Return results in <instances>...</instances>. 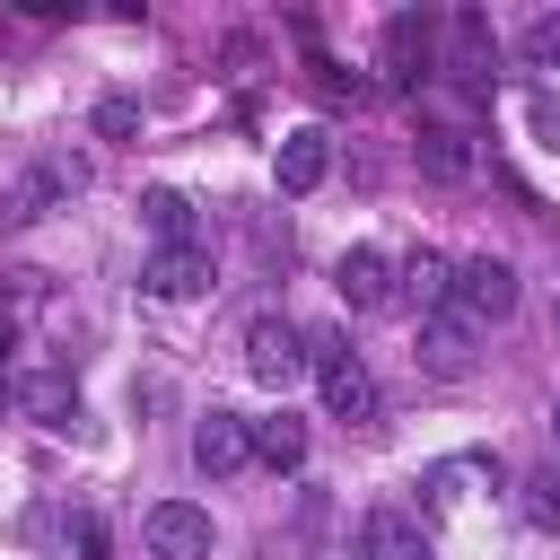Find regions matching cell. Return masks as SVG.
<instances>
[{"mask_svg":"<svg viewBox=\"0 0 560 560\" xmlns=\"http://www.w3.org/2000/svg\"><path fill=\"white\" fill-rule=\"evenodd\" d=\"M446 315H464L472 332L481 324H508L516 315V262L508 254H464L455 262V289H446Z\"/></svg>","mask_w":560,"mask_h":560,"instance_id":"cell-1","label":"cell"},{"mask_svg":"<svg viewBox=\"0 0 560 560\" xmlns=\"http://www.w3.org/2000/svg\"><path fill=\"white\" fill-rule=\"evenodd\" d=\"M315 341V385H324V411L332 420H376V376H368V359L341 341V332H306Z\"/></svg>","mask_w":560,"mask_h":560,"instance_id":"cell-2","label":"cell"},{"mask_svg":"<svg viewBox=\"0 0 560 560\" xmlns=\"http://www.w3.org/2000/svg\"><path fill=\"white\" fill-rule=\"evenodd\" d=\"M306 368H315V341H306L289 315H254V324H245V376H254V385H280V394H289Z\"/></svg>","mask_w":560,"mask_h":560,"instance_id":"cell-3","label":"cell"},{"mask_svg":"<svg viewBox=\"0 0 560 560\" xmlns=\"http://www.w3.org/2000/svg\"><path fill=\"white\" fill-rule=\"evenodd\" d=\"M140 542H149V560H210V508L158 499V508L140 516Z\"/></svg>","mask_w":560,"mask_h":560,"instance_id":"cell-4","label":"cell"},{"mask_svg":"<svg viewBox=\"0 0 560 560\" xmlns=\"http://www.w3.org/2000/svg\"><path fill=\"white\" fill-rule=\"evenodd\" d=\"M140 289L149 298H210L219 289V262H210V245H158L140 262Z\"/></svg>","mask_w":560,"mask_h":560,"instance_id":"cell-5","label":"cell"},{"mask_svg":"<svg viewBox=\"0 0 560 560\" xmlns=\"http://www.w3.org/2000/svg\"><path fill=\"white\" fill-rule=\"evenodd\" d=\"M394 280H402V271H394L376 245H350V254L332 262V289H341V306H350V315H376V306L394 298Z\"/></svg>","mask_w":560,"mask_h":560,"instance_id":"cell-6","label":"cell"},{"mask_svg":"<svg viewBox=\"0 0 560 560\" xmlns=\"http://www.w3.org/2000/svg\"><path fill=\"white\" fill-rule=\"evenodd\" d=\"M9 402H18L35 429H70V420H79V385H70L61 368H26V376H9Z\"/></svg>","mask_w":560,"mask_h":560,"instance_id":"cell-7","label":"cell"},{"mask_svg":"<svg viewBox=\"0 0 560 560\" xmlns=\"http://www.w3.org/2000/svg\"><path fill=\"white\" fill-rule=\"evenodd\" d=\"M245 455H254V420H236V411H201V420H192V464H201L210 481H228Z\"/></svg>","mask_w":560,"mask_h":560,"instance_id":"cell-8","label":"cell"},{"mask_svg":"<svg viewBox=\"0 0 560 560\" xmlns=\"http://www.w3.org/2000/svg\"><path fill=\"white\" fill-rule=\"evenodd\" d=\"M271 175H280V192H289V201H298V192H315V184L332 175V131H324V122L289 131V140H280V158H271Z\"/></svg>","mask_w":560,"mask_h":560,"instance_id":"cell-9","label":"cell"},{"mask_svg":"<svg viewBox=\"0 0 560 560\" xmlns=\"http://www.w3.org/2000/svg\"><path fill=\"white\" fill-rule=\"evenodd\" d=\"M359 551H368V560H438V542H429V525H420L411 508H376V516L359 525Z\"/></svg>","mask_w":560,"mask_h":560,"instance_id":"cell-10","label":"cell"},{"mask_svg":"<svg viewBox=\"0 0 560 560\" xmlns=\"http://www.w3.org/2000/svg\"><path fill=\"white\" fill-rule=\"evenodd\" d=\"M420 368L429 376H472V324L464 315H420Z\"/></svg>","mask_w":560,"mask_h":560,"instance_id":"cell-11","label":"cell"},{"mask_svg":"<svg viewBox=\"0 0 560 560\" xmlns=\"http://www.w3.org/2000/svg\"><path fill=\"white\" fill-rule=\"evenodd\" d=\"M490 61H499L490 18H481V9H455V26H446V70H455V79H490Z\"/></svg>","mask_w":560,"mask_h":560,"instance_id":"cell-12","label":"cell"},{"mask_svg":"<svg viewBox=\"0 0 560 560\" xmlns=\"http://www.w3.org/2000/svg\"><path fill=\"white\" fill-rule=\"evenodd\" d=\"M140 219L158 228V245H210V236H201V201L175 192V184H158V192L140 201Z\"/></svg>","mask_w":560,"mask_h":560,"instance_id":"cell-13","label":"cell"},{"mask_svg":"<svg viewBox=\"0 0 560 560\" xmlns=\"http://www.w3.org/2000/svg\"><path fill=\"white\" fill-rule=\"evenodd\" d=\"M446 289H455V262H446V254H429V245H420V254H411V262H402V298H411V306H420V315H446Z\"/></svg>","mask_w":560,"mask_h":560,"instance_id":"cell-14","label":"cell"},{"mask_svg":"<svg viewBox=\"0 0 560 560\" xmlns=\"http://www.w3.org/2000/svg\"><path fill=\"white\" fill-rule=\"evenodd\" d=\"M420 175L429 184H464L472 175V131H420Z\"/></svg>","mask_w":560,"mask_h":560,"instance_id":"cell-15","label":"cell"},{"mask_svg":"<svg viewBox=\"0 0 560 560\" xmlns=\"http://www.w3.org/2000/svg\"><path fill=\"white\" fill-rule=\"evenodd\" d=\"M254 455H262L271 472H298V464H306V420H289V411L254 420Z\"/></svg>","mask_w":560,"mask_h":560,"instance_id":"cell-16","label":"cell"},{"mask_svg":"<svg viewBox=\"0 0 560 560\" xmlns=\"http://www.w3.org/2000/svg\"><path fill=\"white\" fill-rule=\"evenodd\" d=\"M516 490H525V525H542V534H560V464H542V472H525Z\"/></svg>","mask_w":560,"mask_h":560,"instance_id":"cell-17","label":"cell"},{"mask_svg":"<svg viewBox=\"0 0 560 560\" xmlns=\"http://www.w3.org/2000/svg\"><path fill=\"white\" fill-rule=\"evenodd\" d=\"M140 131V96H96V140H131Z\"/></svg>","mask_w":560,"mask_h":560,"instance_id":"cell-18","label":"cell"},{"mask_svg":"<svg viewBox=\"0 0 560 560\" xmlns=\"http://www.w3.org/2000/svg\"><path fill=\"white\" fill-rule=\"evenodd\" d=\"M525 52H534V61H542V70H560V9H551V18H534V26H525Z\"/></svg>","mask_w":560,"mask_h":560,"instance_id":"cell-19","label":"cell"},{"mask_svg":"<svg viewBox=\"0 0 560 560\" xmlns=\"http://www.w3.org/2000/svg\"><path fill=\"white\" fill-rule=\"evenodd\" d=\"M525 114H534V140H542V149H560V88H542Z\"/></svg>","mask_w":560,"mask_h":560,"instance_id":"cell-20","label":"cell"},{"mask_svg":"<svg viewBox=\"0 0 560 560\" xmlns=\"http://www.w3.org/2000/svg\"><path fill=\"white\" fill-rule=\"evenodd\" d=\"M551 446H560V411H551Z\"/></svg>","mask_w":560,"mask_h":560,"instance_id":"cell-21","label":"cell"}]
</instances>
